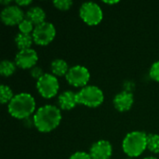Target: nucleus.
Listing matches in <instances>:
<instances>
[{"label": "nucleus", "instance_id": "nucleus-1", "mask_svg": "<svg viewBox=\"0 0 159 159\" xmlns=\"http://www.w3.org/2000/svg\"><path fill=\"white\" fill-rule=\"evenodd\" d=\"M61 121V112L55 105H44L34 116V125L41 132H49L55 129Z\"/></svg>", "mask_w": 159, "mask_h": 159}, {"label": "nucleus", "instance_id": "nucleus-2", "mask_svg": "<svg viewBox=\"0 0 159 159\" xmlns=\"http://www.w3.org/2000/svg\"><path fill=\"white\" fill-rule=\"evenodd\" d=\"M7 110L10 116L17 119L27 118L35 110V101L29 93H19L7 104Z\"/></svg>", "mask_w": 159, "mask_h": 159}, {"label": "nucleus", "instance_id": "nucleus-3", "mask_svg": "<svg viewBox=\"0 0 159 159\" xmlns=\"http://www.w3.org/2000/svg\"><path fill=\"white\" fill-rule=\"evenodd\" d=\"M122 148L129 157H140L147 149V134L140 130L128 133L123 140Z\"/></svg>", "mask_w": 159, "mask_h": 159}, {"label": "nucleus", "instance_id": "nucleus-4", "mask_svg": "<svg viewBox=\"0 0 159 159\" xmlns=\"http://www.w3.org/2000/svg\"><path fill=\"white\" fill-rule=\"evenodd\" d=\"M77 103L90 108L100 106L104 100L102 90L96 86H86L76 92Z\"/></svg>", "mask_w": 159, "mask_h": 159}, {"label": "nucleus", "instance_id": "nucleus-5", "mask_svg": "<svg viewBox=\"0 0 159 159\" xmlns=\"http://www.w3.org/2000/svg\"><path fill=\"white\" fill-rule=\"evenodd\" d=\"M79 15L82 20L88 25H97L103 18L102 7L95 2L83 3L79 8Z\"/></svg>", "mask_w": 159, "mask_h": 159}, {"label": "nucleus", "instance_id": "nucleus-6", "mask_svg": "<svg viewBox=\"0 0 159 159\" xmlns=\"http://www.w3.org/2000/svg\"><path fill=\"white\" fill-rule=\"evenodd\" d=\"M59 88L58 78L52 74H44L36 82V89L39 94L46 99L54 97L58 93Z\"/></svg>", "mask_w": 159, "mask_h": 159}, {"label": "nucleus", "instance_id": "nucleus-7", "mask_svg": "<svg viewBox=\"0 0 159 159\" xmlns=\"http://www.w3.org/2000/svg\"><path fill=\"white\" fill-rule=\"evenodd\" d=\"M32 35L35 44L39 46H46L54 39L56 35V29L52 23L45 21L34 27Z\"/></svg>", "mask_w": 159, "mask_h": 159}, {"label": "nucleus", "instance_id": "nucleus-8", "mask_svg": "<svg viewBox=\"0 0 159 159\" xmlns=\"http://www.w3.org/2000/svg\"><path fill=\"white\" fill-rule=\"evenodd\" d=\"M65 77L71 86L75 88H84L89 81L90 74L87 67L83 65H75L70 67Z\"/></svg>", "mask_w": 159, "mask_h": 159}, {"label": "nucleus", "instance_id": "nucleus-9", "mask_svg": "<svg viewBox=\"0 0 159 159\" xmlns=\"http://www.w3.org/2000/svg\"><path fill=\"white\" fill-rule=\"evenodd\" d=\"M24 19L25 15L23 10L17 5L5 7L1 11V20L6 25H19Z\"/></svg>", "mask_w": 159, "mask_h": 159}, {"label": "nucleus", "instance_id": "nucleus-10", "mask_svg": "<svg viewBox=\"0 0 159 159\" xmlns=\"http://www.w3.org/2000/svg\"><path fill=\"white\" fill-rule=\"evenodd\" d=\"M38 61V55L34 49L27 48L19 50L15 57V63L21 69H32Z\"/></svg>", "mask_w": 159, "mask_h": 159}, {"label": "nucleus", "instance_id": "nucleus-11", "mask_svg": "<svg viewBox=\"0 0 159 159\" xmlns=\"http://www.w3.org/2000/svg\"><path fill=\"white\" fill-rule=\"evenodd\" d=\"M112 154L113 146L106 140H100L94 143L89 149V155L92 159H110Z\"/></svg>", "mask_w": 159, "mask_h": 159}, {"label": "nucleus", "instance_id": "nucleus-12", "mask_svg": "<svg viewBox=\"0 0 159 159\" xmlns=\"http://www.w3.org/2000/svg\"><path fill=\"white\" fill-rule=\"evenodd\" d=\"M134 102V98L132 93L129 91H122L116 94L114 98V105L116 109L119 112L129 111Z\"/></svg>", "mask_w": 159, "mask_h": 159}, {"label": "nucleus", "instance_id": "nucleus-13", "mask_svg": "<svg viewBox=\"0 0 159 159\" xmlns=\"http://www.w3.org/2000/svg\"><path fill=\"white\" fill-rule=\"evenodd\" d=\"M58 104L61 110H71L75 107L77 103L76 93L67 90L61 93L58 97Z\"/></svg>", "mask_w": 159, "mask_h": 159}, {"label": "nucleus", "instance_id": "nucleus-14", "mask_svg": "<svg viewBox=\"0 0 159 159\" xmlns=\"http://www.w3.org/2000/svg\"><path fill=\"white\" fill-rule=\"evenodd\" d=\"M25 18L32 21L34 26H36L46 21V12L41 7H32L27 10Z\"/></svg>", "mask_w": 159, "mask_h": 159}, {"label": "nucleus", "instance_id": "nucleus-15", "mask_svg": "<svg viewBox=\"0 0 159 159\" xmlns=\"http://www.w3.org/2000/svg\"><path fill=\"white\" fill-rule=\"evenodd\" d=\"M69 69L70 68L68 63L62 59H56L50 64V70L52 72V75H54L55 76L66 75Z\"/></svg>", "mask_w": 159, "mask_h": 159}, {"label": "nucleus", "instance_id": "nucleus-16", "mask_svg": "<svg viewBox=\"0 0 159 159\" xmlns=\"http://www.w3.org/2000/svg\"><path fill=\"white\" fill-rule=\"evenodd\" d=\"M33 42H34V38L32 34L19 33L15 37V43L20 50L31 48Z\"/></svg>", "mask_w": 159, "mask_h": 159}, {"label": "nucleus", "instance_id": "nucleus-17", "mask_svg": "<svg viewBox=\"0 0 159 159\" xmlns=\"http://www.w3.org/2000/svg\"><path fill=\"white\" fill-rule=\"evenodd\" d=\"M16 66L17 65L15 62L8 60H4L0 63V73L3 76H10L14 74Z\"/></svg>", "mask_w": 159, "mask_h": 159}, {"label": "nucleus", "instance_id": "nucleus-18", "mask_svg": "<svg viewBox=\"0 0 159 159\" xmlns=\"http://www.w3.org/2000/svg\"><path fill=\"white\" fill-rule=\"evenodd\" d=\"M147 149L154 154H159V134H147Z\"/></svg>", "mask_w": 159, "mask_h": 159}, {"label": "nucleus", "instance_id": "nucleus-19", "mask_svg": "<svg viewBox=\"0 0 159 159\" xmlns=\"http://www.w3.org/2000/svg\"><path fill=\"white\" fill-rule=\"evenodd\" d=\"M14 95L11 90V89L8 86L6 85H1L0 87V101L2 104L5 103H9L10 101L13 99Z\"/></svg>", "mask_w": 159, "mask_h": 159}, {"label": "nucleus", "instance_id": "nucleus-20", "mask_svg": "<svg viewBox=\"0 0 159 159\" xmlns=\"http://www.w3.org/2000/svg\"><path fill=\"white\" fill-rule=\"evenodd\" d=\"M19 26V30L20 33L21 34H32L34 29V25L32 21H30L29 20H27L26 18L18 25Z\"/></svg>", "mask_w": 159, "mask_h": 159}, {"label": "nucleus", "instance_id": "nucleus-21", "mask_svg": "<svg viewBox=\"0 0 159 159\" xmlns=\"http://www.w3.org/2000/svg\"><path fill=\"white\" fill-rule=\"evenodd\" d=\"M53 5L56 8L60 10H68L73 5L72 0H55L53 1Z\"/></svg>", "mask_w": 159, "mask_h": 159}, {"label": "nucleus", "instance_id": "nucleus-22", "mask_svg": "<svg viewBox=\"0 0 159 159\" xmlns=\"http://www.w3.org/2000/svg\"><path fill=\"white\" fill-rule=\"evenodd\" d=\"M149 75H150V77L157 81L159 82V61L154 62L150 68V71H149Z\"/></svg>", "mask_w": 159, "mask_h": 159}, {"label": "nucleus", "instance_id": "nucleus-23", "mask_svg": "<svg viewBox=\"0 0 159 159\" xmlns=\"http://www.w3.org/2000/svg\"><path fill=\"white\" fill-rule=\"evenodd\" d=\"M30 73H31V75H32L34 78H35L36 80H38V79L44 75L42 68L39 67V66H36V65H35L34 67H33V68L30 70Z\"/></svg>", "mask_w": 159, "mask_h": 159}, {"label": "nucleus", "instance_id": "nucleus-24", "mask_svg": "<svg viewBox=\"0 0 159 159\" xmlns=\"http://www.w3.org/2000/svg\"><path fill=\"white\" fill-rule=\"evenodd\" d=\"M69 159H92L90 155L86 152H75Z\"/></svg>", "mask_w": 159, "mask_h": 159}, {"label": "nucleus", "instance_id": "nucleus-25", "mask_svg": "<svg viewBox=\"0 0 159 159\" xmlns=\"http://www.w3.org/2000/svg\"><path fill=\"white\" fill-rule=\"evenodd\" d=\"M32 3V1L31 0H17L16 2H15V4L17 5V6H19V7H24V6H28V5H30Z\"/></svg>", "mask_w": 159, "mask_h": 159}, {"label": "nucleus", "instance_id": "nucleus-26", "mask_svg": "<svg viewBox=\"0 0 159 159\" xmlns=\"http://www.w3.org/2000/svg\"><path fill=\"white\" fill-rule=\"evenodd\" d=\"M0 3L2 4V5H6V7H7V6H10V3H11V1H0Z\"/></svg>", "mask_w": 159, "mask_h": 159}, {"label": "nucleus", "instance_id": "nucleus-27", "mask_svg": "<svg viewBox=\"0 0 159 159\" xmlns=\"http://www.w3.org/2000/svg\"><path fill=\"white\" fill-rule=\"evenodd\" d=\"M119 1H104L105 4H110V5H113V4H116L118 3Z\"/></svg>", "mask_w": 159, "mask_h": 159}, {"label": "nucleus", "instance_id": "nucleus-28", "mask_svg": "<svg viewBox=\"0 0 159 159\" xmlns=\"http://www.w3.org/2000/svg\"><path fill=\"white\" fill-rule=\"evenodd\" d=\"M143 159H157V157H145V158Z\"/></svg>", "mask_w": 159, "mask_h": 159}, {"label": "nucleus", "instance_id": "nucleus-29", "mask_svg": "<svg viewBox=\"0 0 159 159\" xmlns=\"http://www.w3.org/2000/svg\"><path fill=\"white\" fill-rule=\"evenodd\" d=\"M127 159H132V158H127Z\"/></svg>", "mask_w": 159, "mask_h": 159}]
</instances>
